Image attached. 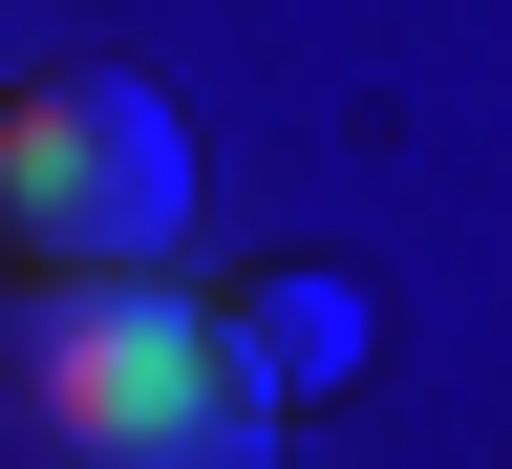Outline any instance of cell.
<instances>
[{
    "mask_svg": "<svg viewBox=\"0 0 512 469\" xmlns=\"http://www.w3.org/2000/svg\"><path fill=\"white\" fill-rule=\"evenodd\" d=\"M192 128L128 64H22L0 86V278H171Z\"/></svg>",
    "mask_w": 512,
    "mask_h": 469,
    "instance_id": "2",
    "label": "cell"
},
{
    "mask_svg": "<svg viewBox=\"0 0 512 469\" xmlns=\"http://www.w3.org/2000/svg\"><path fill=\"white\" fill-rule=\"evenodd\" d=\"M278 384L171 278H0V469H256Z\"/></svg>",
    "mask_w": 512,
    "mask_h": 469,
    "instance_id": "1",
    "label": "cell"
},
{
    "mask_svg": "<svg viewBox=\"0 0 512 469\" xmlns=\"http://www.w3.org/2000/svg\"><path fill=\"white\" fill-rule=\"evenodd\" d=\"M235 342H256V384H342V363H363V299H342V278H256Z\"/></svg>",
    "mask_w": 512,
    "mask_h": 469,
    "instance_id": "3",
    "label": "cell"
}]
</instances>
